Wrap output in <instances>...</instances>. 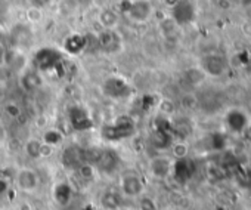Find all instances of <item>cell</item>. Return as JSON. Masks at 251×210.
I'll return each mask as SVG.
<instances>
[{
	"instance_id": "obj_1",
	"label": "cell",
	"mask_w": 251,
	"mask_h": 210,
	"mask_svg": "<svg viewBox=\"0 0 251 210\" xmlns=\"http://www.w3.org/2000/svg\"><path fill=\"white\" fill-rule=\"evenodd\" d=\"M121 14L136 24H145L152 20L155 14V6L151 0H129L127 6L121 9L120 15Z\"/></svg>"
},
{
	"instance_id": "obj_2",
	"label": "cell",
	"mask_w": 251,
	"mask_h": 210,
	"mask_svg": "<svg viewBox=\"0 0 251 210\" xmlns=\"http://www.w3.org/2000/svg\"><path fill=\"white\" fill-rule=\"evenodd\" d=\"M200 68L207 77H222L227 70V61L220 53L208 52L200 59Z\"/></svg>"
},
{
	"instance_id": "obj_3",
	"label": "cell",
	"mask_w": 251,
	"mask_h": 210,
	"mask_svg": "<svg viewBox=\"0 0 251 210\" xmlns=\"http://www.w3.org/2000/svg\"><path fill=\"white\" fill-rule=\"evenodd\" d=\"M15 184H17L20 191L30 194L39 188L40 179H39L37 172L33 170L31 167H21L15 175Z\"/></svg>"
},
{
	"instance_id": "obj_4",
	"label": "cell",
	"mask_w": 251,
	"mask_h": 210,
	"mask_svg": "<svg viewBox=\"0 0 251 210\" xmlns=\"http://www.w3.org/2000/svg\"><path fill=\"white\" fill-rule=\"evenodd\" d=\"M120 188L124 195L127 197H139L144 192V184L136 175H126L120 181Z\"/></svg>"
},
{
	"instance_id": "obj_5",
	"label": "cell",
	"mask_w": 251,
	"mask_h": 210,
	"mask_svg": "<svg viewBox=\"0 0 251 210\" xmlns=\"http://www.w3.org/2000/svg\"><path fill=\"white\" fill-rule=\"evenodd\" d=\"M120 14L112 8L100 9L98 14V23L103 30H115L120 26Z\"/></svg>"
},
{
	"instance_id": "obj_6",
	"label": "cell",
	"mask_w": 251,
	"mask_h": 210,
	"mask_svg": "<svg viewBox=\"0 0 251 210\" xmlns=\"http://www.w3.org/2000/svg\"><path fill=\"white\" fill-rule=\"evenodd\" d=\"M172 167H173V161L169 158V157H155L151 160L150 163V169H151V173L158 178V179H163V178H167L169 173L172 172Z\"/></svg>"
},
{
	"instance_id": "obj_7",
	"label": "cell",
	"mask_w": 251,
	"mask_h": 210,
	"mask_svg": "<svg viewBox=\"0 0 251 210\" xmlns=\"http://www.w3.org/2000/svg\"><path fill=\"white\" fill-rule=\"evenodd\" d=\"M42 144H43L42 141H39L36 138H30L24 144V153L30 158H40L42 157Z\"/></svg>"
},
{
	"instance_id": "obj_8",
	"label": "cell",
	"mask_w": 251,
	"mask_h": 210,
	"mask_svg": "<svg viewBox=\"0 0 251 210\" xmlns=\"http://www.w3.org/2000/svg\"><path fill=\"white\" fill-rule=\"evenodd\" d=\"M205 74H204V71L200 68V67H194V68H188L186 70V73H185V79L188 80V83L189 84H192V86H198V84H201L204 80H205Z\"/></svg>"
},
{
	"instance_id": "obj_9",
	"label": "cell",
	"mask_w": 251,
	"mask_h": 210,
	"mask_svg": "<svg viewBox=\"0 0 251 210\" xmlns=\"http://www.w3.org/2000/svg\"><path fill=\"white\" fill-rule=\"evenodd\" d=\"M25 18H27V21L31 23V24H40V23L43 21V18H45L43 9L30 5V6L25 9Z\"/></svg>"
},
{
	"instance_id": "obj_10",
	"label": "cell",
	"mask_w": 251,
	"mask_h": 210,
	"mask_svg": "<svg viewBox=\"0 0 251 210\" xmlns=\"http://www.w3.org/2000/svg\"><path fill=\"white\" fill-rule=\"evenodd\" d=\"M62 141V133L59 131H55V129H49L46 133H45V144H49L52 147H56L59 142Z\"/></svg>"
},
{
	"instance_id": "obj_11",
	"label": "cell",
	"mask_w": 251,
	"mask_h": 210,
	"mask_svg": "<svg viewBox=\"0 0 251 210\" xmlns=\"http://www.w3.org/2000/svg\"><path fill=\"white\" fill-rule=\"evenodd\" d=\"M5 113H6V116L11 117V119H18V117H21V114H23V108L20 107V105H18L17 102L11 101V102H8V104L5 105Z\"/></svg>"
},
{
	"instance_id": "obj_12",
	"label": "cell",
	"mask_w": 251,
	"mask_h": 210,
	"mask_svg": "<svg viewBox=\"0 0 251 210\" xmlns=\"http://www.w3.org/2000/svg\"><path fill=\"white\" fill-rule=\"evenodd\" d=\"M172 153L176 158H185L189 153V147L188 144L185 142H176L173 147H172Z\"/></svg>"
},
{
	"instance_id": "obj_13",
	"label": "cell",
	"mask_w": 251,
	"mask_h": 210,
	"mask_svg": "<svg viewBox=\"0 0 251 210\" xmlns=\"http://www.w3.org/2000/svg\"><path fill=\"white\" fill-rule=\"evenodd\" d=\"M180 104H182V107H185V108H194L195 105H198V99H197L194 95L186 93V95H183V96H182Z\"/></svg>"
},
{
	"instance_id": "obj_14",
	"label": "cell",
	"mask_w": 251,
	"mask_h": 210,
	"mask_svg": "<svg viewBox=\"0 0 251 210\" xmlns=\"http://www.w3.org/2000/svg\"><path fill=\"white\" fill-rule=\"evenodd\" d=\"M160 110L164 113V114H172L175 111V104L170 101V99H163L161 104H160Z\"/></svg>"
},
{
	"instance_id": "obj_15",
	"label": "cell",
	"mask_w": 251,
	"mask_h": 210,
	"mask_svg": "<svg viewBox=\"0 0 251 210\" xmlns=\"http://www.w3.org/2000/svg\"><path fill=\"white\" fill-rule=\"evenodd\" d=\"M141 209L142 210H155V203L152 198H141Z\"/></svg>"
},
{
	"instance_id": "obj_16",
	"label": "cell",
	"mask_w": 251,
	"mask_h": 210,
	"mask_svg": "<svg viewBox=\"0 0 251 210\" xmlns=\"http://www.w3.org/2000/svg\"><path fill=\"white\" fill-rule=\"evenodd\" d=\"M92 3H93V6L99 8V11L109 8V0H92Z\"/></svg>"
},
{
	"instance_id": "obj_17",
	"label": "cell",
	"mask_w": 251,
	"mask_h": 210,
	"mask_svg": "<svg viewBox=\"0 0 251 210\" xmlns=\"http://www.w3.org/2000/svg\"><path fill=\"white\" fill-rule=\"evenodd\" d=\"M179 2H180V0H163V5L166 8H169L170 11H173L179 5Z\"/></svg>"
},
{
	"instance_id": "obj_18",
	"label": "cell",
	"mask_w": 251,
	"mask_h": 210,
	"mask_svg": "<svg viewBox=\"0 0 251 210\" xmlns=\"http://www.w3.org/2000/svg\"><path fill=\"white\" fill-rule=\"evenodd\" d=\"M49 2H50V0H31V5H33V6H37V8H42V9H43V8H45V6H46Z\"/></svg>"
},
{
	"instance_id": "obj_19",
	"label": "cell",
	"mask_w": 251,
	"mask_h": 210,
	"mask_svg": "<svg viewBox=\"0 0 251 210\" xmlns=\"http://www.w3.org/2000/svg\"><path fill=\"white\" fill-rule=\"evenodd\" d=\"M235 2L244 9H251V0H235Z\"/></svg>"
}]
</instances>
